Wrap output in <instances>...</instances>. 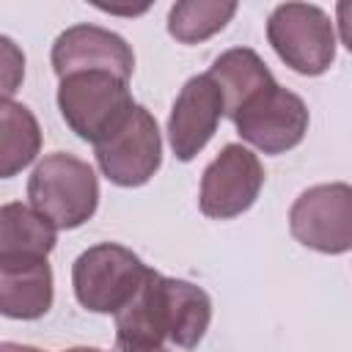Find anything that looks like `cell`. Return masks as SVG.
<instances>
[{
    "mask_svg": "<svg viewBox=\"0 0 352 352\" xmlns=\"http://www.w3.org/2000/svg\"><path fill=\"white\" fill-rule=\"evenodd\" d=\"M116 338H135L162 344L165 338L182 349H192L209 330L212 300L209 294L182 278H165L148 270L132 300L113 314Z\"/></svg>",
    "mask_w": 352,
    "mask_h": 352,
    "instance_id": "obj_1",
    "label": "cell"
},
{
    "mask_svg": "<svg viewBox=\"0 0 352 352\" xmlns=\"http://www.w3.org/2000/svg\"><path fill=\"white\" fill-rule=\"evenodd\" d=\"M30 206L55 228L72 231L88 223L99 206V182L94 168L66 151L47 154L28 179Z\"/></svg>",
    "mask_w": 352,
    "mask_h": 352,
    "instance_id": "obj_2",
    "label": "cell"
},
{
    "mask_svg": "<svg viewBox=\"0 0 352 352\" xmlns=\"http://www.w3.org/2000/svg\"><path fill=\"white\" fill-rule=\"evenodd\" d=\"M135 107L126 80L110 72H77L58 85V110L66 126L85 143L104 140Z\"/></svg>",
    "mask_w": 352,
    "mask_h": 352,
    "instance_id": "obj_3",
    "label": "cell"
},
{
    "mask_svg": "<svg viewBox=\"0 0 352 352\" xmlns=\"http://www.w3.org/2000/svg\"><path fill=\"white\" fill-rule=\"evenodd\" d=\"M267 41L297 74H324L336 60V22L311 3H280L267 19Z\"/></svg>",
    "mask_w": 352,
    "mask_h": 352,
    "instance_id": "obj_4",
    "label": "cell"
},
{
    "mask_svg": "<svg viewBox=\"0 0 352 352\" xmlns=\"http://www.w3.org/2000/svg\"><path fill=\"white\" fill-rule=\"evenodd\" d=\"M148 267L138 253L118 242H99L82 250L72 264L74 297L85 311L118 314L138 292Z\"/></svg>",
    "mask_w": 352,
    "mask_h": 352,
    "instance_id": "obj_5",
    "label": "cell"
},
{
    "mask_svg": "<svg viewBox=\"0 0 352 352\" xmlns=\"http://www.w3.org/2000/svg\"><path fill=\"white\" fill-rule=\"evenodd\" d=\"M96 165L118 187L146 184L162 165V135L157 118L135 102L129 116L94 146Z\"/></svg>",
    "mask_w": 352,
    "mask_h": 352,
    "instance_id": "obj_6",
    "label": "cell"
},
{
    "mask_svg": "<svg viewBox=\"0 0 352 352\" xmlns=\"http://www.w3.org/2000/svg\"><path fill=\"white\" fill-rule=\"evenodd\" d=\"M289 228L311 250L346 253L352 248V187L346 182L308 187L289 209Z\"/></svg>",
    "mask_w": 352,
    "mask_h": 352,
    "instance_id": "obj_7",
    "label": "cell"
},
{
    "mask_svg": "<svg viewBox=\"0 0 352 352\" xmlns=\"http://www.w3.org/2000/svg\"><path fill=\"white\" fill-rule=\"evenodd\" d=\"M264 187L261 160L242 143H228L201 176L198 206L212 220H231L248 212Z\"/></svg>",
    "mask_w": 352,
    "mask_h": 352,
    "instance_id": "obj_8",
    "label": "cell"
},
{
    "mask_svg": "<svg viewBox=\"0 0 352 352\" xmlns=\"http://www.w3.org/2000/svg\"><path fill=\"white\" fill-rule=\"evenodd\" d=\"M231 121L236 124L239 138L256 146L258 151L286 154L289 148L302 143L311 118L305 102L275 82L256 94Z\"/></svg>",
    "mask_w": 352,
    "mask_h": 352,
    "instance_id": "obj_9",
    "label": "cell"
},
{
    "mask_svg": "<svg viewBox=\"0 0 352 352\" xmlns=\"http://www.w3.org/2000/svg\"><path fill=\"white\" fill-rule=\"evenodd\" d=\"M52 69L63 80L77 72H110L129 82L135 72L132 47L113 30L99 25H72L52 44Z\"/></svg>",
    "mask_w": 352,
    "mask_h": 352,
    "instance_id": "obj_10",
    "label": "cell"
},
{
    "mask_svg": "<svg viewBox=\"0 0 352 352\" xmlns=\"http://www.w3.org/2000/svg\"><path fill=\"white\" fill-rule=\"evenodd\" d=\"M223 118V94L209 74L190 77L168 116V143L176 160L190 162L217 132Z\"/></svg>",
    "mask_w": 352,
    "mask_h": 352,
    "instance_id": "obj_11",
    "label": "cell"
},
{
    "mask_svg": "<svg viewBox=\"0 0 352 352\" xmlns=\"http://www.w3.org/2000/svg\"><path fill=\"white\" fill-rule=\"evenodd\" d=\"M52 267L47 258H0V316L41 319L52 308Z\"/></svg>",
    "mask_w": 352,
    "mask_h": 352,
    "instance_id": "obj_12",
    "label": "cell"
},
{
    "mask_svg": "<svg viewBox=\"0 0 352 352\" xmlns=\"http://www.w3.org/2000/svg\"><path fill=\"white\" fill-rule=\"evenodd\" d=\"M223 94V116L234 118L256 94L275 85L272 72L250 47H234L214 58L212 69L206 72Z\"/></svg>",
    "mask_w": 352,
    "mask_h": 352,
    "instance_id": "obj_13",
    "label": "cell"
},
{
    "mask_svg": "<svg viewBox=\"0 0 352 352\" xmlns=\"http://www.w3.org/2000/svg\"><path fill=\"white\" fill-rule=\"evenodd\" d=\"M58 245V228L33 206L19 201L0 206V258L41 256L47 258Z\"/></svg>",
    "mask_w": 352,
    "mask_h": 352,
    "instance_id": "obj_14",
    "label": "cell"
},
{
    "mask_svg": "<svg viewBox=\"0 0 352 352\" xmlns=\"http://www.w3.org/2000/svg\"><path fill=\"white\" fill-rule=\"evenodd\" d=\"M38 151L41 126L36 116L14 99H0V179L22 173Z\"/></svg>",
    "mask_w": 352,
    "mask_h": 352,
    "instance_id": "obj_15",
    "label": "cell"
},
{
    "mask_svg": "<svg viewBox=\"0 0 352 352\" xmlns=\"http://www.w3.org/2000/svg\"><path fill=\"white\" fill-rule=\"evenodd\" d=\"M234 14L236 3L231 0H182L168 11V33L182 44H201L220 33Z\"/></svg>",
    "mask_w": 352,
    "mask_h": 352,
    "instance_id": "obj_16",
    "label": "cell"
},
{
    "mask_svg": "<svg viewBox=\"0 0 352 352\" xmlns=\"http://www.w3.org/2000/svg\"><path fill=\"white\" fill-rule=\"evenodd\" d=\"M25 80V52L22 47L8 38L0 36V99H11Z\"/></svg>",
    "mask_w": 352,
    "mask_h": 352,
    "instance_id": "obj_17",
    "label": "cell"
},
{
    "mask_svg": "<svg viewBox=\"0 0 352 352\" xmlns=\"http://www.w3.org/2000/svg\"><path fill=\"white\" fill-rule=\"evenodd\" d=\"M113 352H170L162 344H151V341H135V338H116V349Z\"/></svg>",
    "mask_w": 352,
    "mask_h": 352,
    "instance_id": "obj_18",
    "label": "cell"
},
{
    "mask_svg": "<svg viewBox=\"0 0 352 352\" xmlns=\"http://www.w3.org/2000/svg\"><path fill=\"white\" fill-rule=\"evenodd\" d=\"M0 352H44V349L28 346V344H16V341H0Z\"/></svg>",
    "mask_w": 352,
    "mask_h": 352,
    "instance_id": "obj_19",
    "label": "cell"
},
{
    "mask_svg": "<svg viewBox=\"0 0 352 352\" xmlns=\"http://www.w3.org/2000/svg\"><path fill=\"white\" fill-rule=\"evenodd\" d=\"M63 352H104V349H96V346H72V349H63Z\"/></svg>",
    "mask_w": 352,
    "mask_h": 352,
    "instance_id": "obj_20",
    "label": "cell"
}]
</instances>
